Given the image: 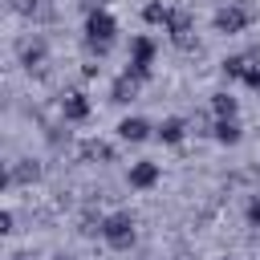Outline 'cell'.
Wrapping results in <instances>:
<instances>
[{"mask_svg": "<svg viewBox=\"0 0 260 260\" xmlns=\"http://www.w3.org/2000/svg\"><path fill=\"white\" fill-rule=\"evenodd\" d=\"M114 32H118V20L98 4V8H89L85 12V41H89V49L102 57V53H110V45H114Z\"/></svg>", "mask_w": 260, "mask_h": 260, "instance_id": "6da1fadb", "label": "cell"}, {"mask_svg": "<svg viewBox=\"0 0 260 260\" xmlns=\"http://www.w3.org/2000/svg\"><path fill=\"white\" fill-rule=\"evenodd\" d=\"M102 236H106V244L110 248H130L134 244V215L130 211H114V215H106L102 219Z\"/></svg>", "mask_w": 260, "mask_h": 260, "instance_id": "7a4b0ae2", "label": "cell"}, {"mask_svg": "<svg viewBox=\"0 0 260 260\" xmlns=\"http://www.w3.org/2000/svg\"><path fill=\"white\" fill-rule=\"evenodd\" d=\"M150 65H154V41H150V37H134V41H130V69H126V73L150 81Z\"/></svg>", "mask_w": 260, "mask_h": 260, "instance_id": "3957f363", "label": "cell"}, {"mask_svg": "<svg viewBox=\"0 0 260 260\" xmlns=\"http://www.w3.org/2000/svg\"><path fill=\"white\" fill-rule=\"evenodd\" d=\"M248 24H252V8H244V4H228V8L215 12V32L236 37V32H244Z\"/></svg>", "mask_w": 260, "mask_h": 260, "instance_id": "277c9868", "label": "cell"}, {"mask_svg": "<svg viewBox=\"0 0 260 260\" xmlns=\"http://www.w3.org/2000/svg\"><path fill=\"white\" fill-rule=\"evenodd\" d=\"M167 32H171V41H175L179 49H195V16H191L187 8H175V12H171Z\"/></svg>", "mask_w": 260, "mask_h": 260, "instance_id": "5b68a950", "label": "cell"}, {"mask_svg": "<svg viewBox=\"0 0 260 260\" xmlns=\"http://www.w3.org/2000/svg\"><path fill=\"white\" fill-rule=\"evenodd\" d=\"M16 53H20V65H24L28 73H41V69H45V61H49V49H45V41H37V37L20 41V45H16Z\"/></svg>", "mask_w": 260, "mask_h": 260, "instance_id": "8992f818", "label": "cell"}, {"mask_svg": "<svg viewBox=\"0 0 260 260\" xmlns=\"http://www.w3.org/2000/svg\"><path fill=\"white\" fill-rule=\"evenodd\" d=\"M61 114H65V122H85V118H89V98H85L81 89L61 93Z\"/></svg>", "mask_w": 260, "mask_h": 260, "instance_id": "52a82bcc", "label": "cell"}, {"mask_svg": "<svg viewBox=\"0 0 260 260\" xmlns=\"http://www.w3.org/2000/svg\"><path fill=\"white\" fill-rule=\"evenodd\" d=\"M138 89H142V77H134V73H122V77L110 85V102L126 106V102H134V98H138Z\"/></svg>", "mask_w": 260, "mask_h": 260, "instance_id": "ba28073f", "label": "cell"}, {"mask_svg": "<svg viewBox=\"0 0 260 260\" xmlns=\"http://www.w3.org/2000/svg\"><path fill=\"white\" fill-rule=\"evenodd\" d=\"M158 162H150V158H142V162H134L130 167V187H138V191H146V187H154L158 183Z\"/></svg>", "mask_w": 260, "mask_h": 260, "instance_id": "9c48e42d", "label": "cell"}, {"mask_svg": "<svg viewBox=\"0 0 260 260\" xmlns=\"http://www.w3.org/2000/svg\"><path fill=\"white\" fill-rule=\"evenodd\" d=\"M187 126H191V122H183V118H162V122L154 126V138H158V142H167V146H175V142H183Z\"/></svg>", "mask_w": 260, "mask_h": 260, "instance_id": "30bf717a", "label": "cell"}, {"mask_svg": "<svg viewBox=\"0 0 260 260\" xmlns=\"http://www.w3.org/2000/svg\"><path fill=\"white\" fill-rule=\"evenodd\" d=\"M211 138H215V142H223V146H236V142L244 138V130H240V122H236V118H215Z\"/></svg>", "mask_w": 260, "mask_h": 260, "instance_id": "8fae6325", "label": "cell"}, {"mask_svg": "<svg viewBox=\"0 0 260 260\" xmlns=\"http://www.w3.org/2000/svg\"><path fill=\"white\" fill-rule=\"evenodd\" d=\"M81 158L85 162H114V146L102 142V138H85L81 142Z\"/></svg>", "mask_w": 260, "mask_h": 260, "instance_id": "7c38bea8", "label": "cell"}, {"mask_svg": "<svg viewBox=\"0 0 260 260\" xmlns=\"http://www.w3.org/2000/svg\"><path fill=\"white\" fill-rule=\"evenodd\" d=\"M118 134L126 142H142V138H150V122L146 118H122L118 122Z\"/></svg>", "mask_w": 260, "mask_h": 260, "instance_id": "4fadbf2b", "label": "cell"}, {"mask_svg": "<svg viewBox=\"0 0 260 260\" xmlns=\"http://www.w3.org/2000/svg\"><path fill=\"white\" fill-rule=\"evenodd\" d=\"M236 110H240V102H236L228 89L211 93V114H215V118H236Z\"/></svg>", "mask_w": 260, "mask_h": 260, "instance_id": "5bb4252c", "label": "cell"}, {"mask_svg": "<svg viewBox=\"0 0 260 260\" xmlns=\"http://www.w3.org/2000/svg\"><path fill=\"white\" fill-rule=\"evenodd\" d=\"M41 179V167L32 162V158H20L12 171H8V183H37Z\"/></svg>", "mask_w": 260, "mask_h": 260, "instance_id": "9a60e30c", "label": "cell"}, {"mask_svg": "<svg viewBox=\"0 0 260 260\" xmlns=\"http://www.w3.org/2000/svg\"><path fill=\"white\" fill-rule=\"evenodd\" d=\"M171 12H175V8H167L162 0H150V4L142 8V20H146V24H171Z\"/></svg>", "mask_w": 260, "mask_h": 260, "instance_id": "2e32d148", "label": "cell"}, {"mask_svg": "<svg viewBox=\"0 0 260 260\" xmlns=\"http://www.w3.org/2000/svg\"><path fill=\"white\" fill-rule=\"evenodd\" d=\"M248 89H260V57H252L248 53V61H244V77H240Z\"/></svg>", "mask_w": 260, "mask_h": 260, "instance_id": "e0dca14e", "label": "cell"}, {"mask_svg": "<svg viewBox=\"0 0 260 260\" xmlns=\"http://www.w3.org/2000/svg\"><path fill=\"white\" fill-rule=\"evenodd\" d=\"M244 61H248V53L228 57V61H223V77H228V81H240V77H244Z\"/></svg>", "mask_w": 260, "mask_h": 260, "instance_id": "ac0fdd59", "label": "cell"}, {"mask_svg": "<svg viewBox=\"0 0 260 260\" xmlns=\"http://www.w3.org/2000/svg\"><path fill=\"white\" fill-rule=\"evenodd\" d=\"M191 130H195V134H211V130H215V122H211L207 114H195V118H191Z\"/></svg>", "mask_w": 260, "mask_h": 260, "instance_id": "d6986e66", "label": "cell"}, {"mask_svg": "<svg viewBox=\"0 0 260 260\" xmlns=\"http://www.w3.org/2000/svg\"><path fill=\"white\" fill-rule=\"evenodd\" d=\"M12 223H16V215H12L8 207H4V211H0V232H4V236H8V232H16Z\"/></svg>", "mask_w": 260, "mask_h": 260, "instance_id": "ffe728a7", "label": "cell"}, {"mask_svg": "<svg viewBox=\"0 0 260 260\" xmlns=\"http://www.w3.org/2000/svg\"><path fill=\"white\" fill-rule=\"evenodd\" d=\"M248 223H252V228H260V195L248 203Z\"/></svg>", "mask_w": 260, "mask_h": 260, "instance_id": "44dd1931", "label": "cell"}, {"mask_svg": "<svg viewBox=\"0 0 260 260\" xmlns=\"http://www.w3.org/2000/svg\"><path fill=\"white\" fill-rule=\"evenodd\" d=\"M8 260H32V252H12Z\"/></svg>", "mask_w": 260, "mask_h": 260, "instance_id": "7402d4cb", "label": "cell"}, {"mask_svg": "<svg viewBox=\"0 0 260 260\" xmlns=\"http://www.w3.org/2000/svg\"><path fill=\"white\" fill-rule=\"evenodd\" d=\"M53 260H73V256H65V252H61V256H53Z\"/></svg>", "mask_w": 260, "mask_h": 260, "instance_id": "603a6c76", "label": "cell"}, {"mask_svg": "<svg viewBox=\"0 0 260 260\" xmlns=\"http://www.w3.org/2000/svg\"><path fill=\"white\" fill-rule=\"evenodd\" d=\"M228 260H232V256H228Z\"/></svg>", "mask_w": 260, "mask_h": 260, "instance_id": "cb8c5ba5", "label": "cell"}]
</instances>
